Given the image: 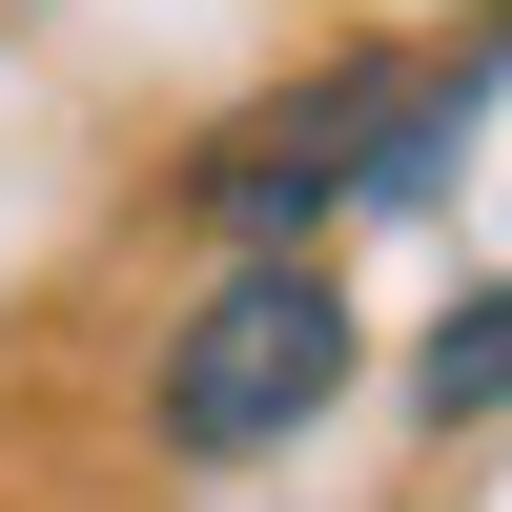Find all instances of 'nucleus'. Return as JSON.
I'll return each instance as SVG.
<instances>
[{"label": "nucleus", "instance_id": "1", "mask_svg": "<svg viewBox=\"0 0 512 512\" xmlns=\"http://www.w3.org/2000/svg\"><path fill=\"white\" fill-rule=\"evenodd\" d=\"M492 82H512V21L492 41H349V62L267 82L246 123H205V144H185V205L226 246H308V226H349V205H410L492 123Z\"/></svg>", "mask_w": 512, "mask_h": 512}, {"label": "nucleus", "instance_id": "2", "mask_svg": "<svg viewBox=\"0 0 512 512\" xmlns=\"http://www.w3.org/2000/svg\"><path fill=\"white\" fill-rule=\"evenodd\" d=\"M328 390H349V287H328V246H246V267L164 328V390L144 410H164L185 472H246V451H287Z\"/></svg>", "mask_w": 512, "mask_h": 512}, {"label": "nucleus", "instance_id": "3", "mask_svg": "<svg viewBox=\"0 0 512 512\" xmlns=\"http://www.w3.org/2000/svg\"><path fill=\"white\" fill-rule=\"evenodd\" d=\"M410 390H431V431H472V410H512V287H472V308L431 328V369H410Z\"/></svg>", "mask_w": 512, "mask_h": 512}]
</instances>
